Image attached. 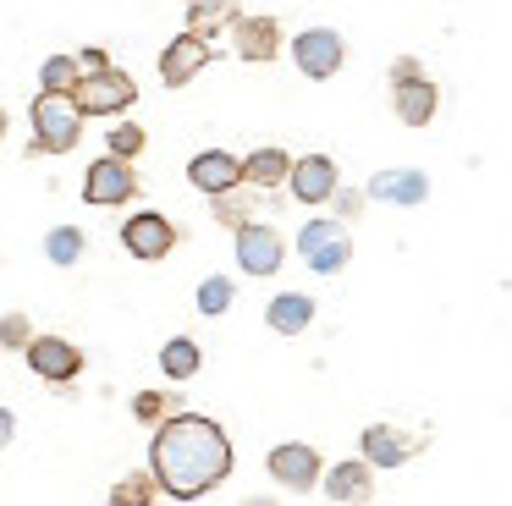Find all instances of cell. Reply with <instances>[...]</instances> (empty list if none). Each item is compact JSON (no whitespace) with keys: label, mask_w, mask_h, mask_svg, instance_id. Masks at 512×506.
<instances>
[{"label":"cell","mask_w":512,"mask_h":506,"mask_svg":"<svg viewBox=\"0 0 512 506\" xmlns=\"http://www.w3.org/2000/svg\"><path fill=\"white\" fill-rule=\"evenodd\" d=\"M149 468H155L160 490L171 501H199V495L221 490L226 473H232V440H226V429L215 418L182 407L149 440Z\"/></svg>","instance_id":"obj_1"},{"label":"cell","mask_w":512,"mask_h":506,"mask_svg":"<svg viewBox=\"0 0 512 506\" xmlns=\"http://www.w3.org/2000/svg\"><path fill=\"white\" fill-rule=\"evenodd\" d=\"M28 121H34V143H28V154H72L83 143V105L72 94H50V88H39L34 105H28Z\"/></svg>","instance_id":"obj_2"},{"label":"cell","mask_w":512,"mask_h":506,"mask_svg":"<svg viewBox=\"0 0 512 506\" xmlns=\"http://www.w3.org/2000/svg\"><path fill=\"white\" fill-rule=\"evenodd\" d=\"M298 259L309 264L314 275H336L353 264V237H347L342 220H309V226L298 231Z\"/></svg>","instance_id":"obj_3"},{"label":"cell","mask_w":512,"mask_h":506,"mask_svg":"<svg viewBox=\"0 0 512 506\" xmlns=\"http://www.w3.org/2000/svg\"><path fill=\"white\" fill-rule=\"evenodd\" d=\"M72 99L83 105V116H122V110H133L138 83L127 72H116V66H105V72H83Z\"/></svg>","instance_id":"obj_4"},{"label":"cell","mask_w":512,"mask_h":506,"mask_svg":"<svg viewBox=\"0 0 512 506\" xmlns=\"http://www.w3.org/2000/svg\"><path fill=\"white\" fill-rule=\"evenodd\" d=\"M127 198H138L133 160H122V154H100V160L83 171V204L111 209V204H127Z\"/></svg>","instance_id":"obj_5"},{"label":"cell","mask_w":512,"mask_h":506,"mask_svg":"<svg viewBox=\"0 0 512 506\" xmlns=\"http://www.w3.org/2000/svg\"><path fill=\"white\" fill-rule=\"evenodd\" d=\"M265 468H270V479L287 484L292 495H309L314 484H325V457L314 446H303V440H281L265 457Z\"/></svg>","instance_id":"obj_6"},{"label":"cell","mask_w":512,"mask_h":506,"mask_svg":"<svg viewBox=\"0 0 512 506\" xmlns=\"http://www.w3.org/2000/svg\"><path fill=\"white\" fill-rule=\"evenodd\" d=\"M430 446V429H397V424H369L364 435H358V451H364L375 468H402V462H413L419 451Z\"/></svg>","instance_id":"obj_7"},{"label":"cell","mask_w":512,"mask_h":506,"mask_svg":"<svg viewBox=\"0 0 512 506\" xmlns=\"http://www.w3.org/2000/svg\"><path fill=\"white\" fill-rule=\"evenodd\" d=\"M292 61H298V72L309 77V83H325V77L342 72L347 44L336 28H303L298 39H292Z\"/></svg>","instance_id":"obj_8"},{"label":"cell","mask_w":512,"mask_h":506,"mask_svg":"<svg viewBox=\"0 0 512 506\" xmlns=\"http://www.w3.org/2000/svg\"><path fill=\"white\" fill-rule=\"evenodd\" d=\"M122 248L133 253V259H144V264H160L171 248H177V226H171L166 215H155V209H138V215L122 220Z\"/></svg>","instance_id":"obj_9"},{"label":"cell","mask_w":512,"mask_h":506,"mask_svg":"<svg viewBox=\"0 0 512 506\" xmlns=\"http://www.w3.org/2000/svg\"><path fill=\"white\" fill-rule=\"evenodd\" d=\"M281 259H287V237H281L276 226L248 220V226L237 231V270L243 275H276Z\"/></svg>","instance_id":"obj_10"},{"label":"cell","mask_w":512,"mask_h":506,"mask_svg":"<svg viewBox=\"0 0 512 506\" xmlns=\"http://www.w3.org/2000/svg\"><path fill=\"white\" fill-rule=\"evenodd\" d=\"M210 61H215V50H210L204 33H177V39L160 50V83H166V88H188Z\"/></svg>","instance_id":"obj_11"},{"label":"cell","mask_w":512,"mask_h":506,"mask_svg":"<svg viewBox=\"0 0 512 506\" xmlns=\"http://www.w3.org/2000/svg\"><path fill=\"white\" fill-rule=\"evenodd\" d=\"M28 369L50 385H72L83 374V352L67 336H34L28 341Z\"/></svg>","instance_id":"obj_12"},{"label":"cell","mask_w":512,"mask_h":506,"mask_svg":"<svg viewBox=\"0 0 512 506\" xmlns=\"http://www.w3.org/2000/svg\"><path fill=\"white\" fill-rule=\"evenodd\" d=\"M325 495H331V506H369V495H375V462L364 451L353 462H331L325 468Z\"/></svg>","instance_id":"obj_13"},{"label":"cell","mask_w":512,"mask_h":506,"mask_svg":"<svg viewBox=\"0 0 512 506\" xmlns=\"http://www.w3.org/2000/svg\"><path fill=\"white\" fill-rule=\"evenodd\" d=\"M232 50L248 66H270L281 55V22L276 17H237L232 22Z\"/></svg>","instance_id":"obj_14"},{"label":"cell","mask_w":512,"mask_h":506,"mask_svg":"<svg viewBox=\"0 0 512 506\" xmlns=\"http://www.w3.org/2000/svg\"><path fill=\"white\" fill-rule=\"evenodd\" d=\"M188 182L199 187L204 198H221V193H232V187H243V160L226 154V149H204L188 160Z\"/></svg>","instance_id":"obj_15"},{"label":"cell","mask_w":512,"mask_h":506,"mask_svg":"<svg viewBox=\"0 0 512 506\" xmlns=\"http://www.w3.org/2000/svg\"><path fill=\"white\" fill-rule=\"evenodd\" d=\"M336 160L331 154H298V165H292V198L298 204H331L336 198Z\"/></svg>","instance_id":"obj_16"},{"label":"cell","mask_w":512,"mask_h":506,"mask_svg":"<svg viewBox=\"0 0 512 506\" xmlns=\"http://www.w3.org/2000/svg\"><path fill=\"white\" fill-rule=\"evenodd\" d=\"M369 198H380V204H397V209H413L430 198V176L424 171H408V165H391V171H375L364 187Z\"/></svg>","instance_id":"obj_17"},{"label":"cell","mask_w":512,"mask_h":506,"mask_svg":"<svg viewBox=\"0 0 512 506\" xmlns=\"http://www.w3.org/2000/svg\"><path fill=\"white\" fill-rule=\"evenodd\" d=\"M435 105H441V88L430 77H413V83H391V110H397L402 127H430Z\"/></svg>","instance_id":"obj_18"},{"label":"cell","mask_w":512,"mask_h":506,"mask_svg":"<svg viewBox=\"0 0 512 506\" xmlns=\"http://www.w3.org/2000/svg\"><path fill=\"white\" fill-rule=\"evenodd\" d=\"M265 325L276 330V336H303V330L314 325V297L303 292H276L265 303Z\"/></svg>","instance_id":"obj_19"},{"label":"cell","mask_w":512,"mask_h":506,"mask_svg":"<svg viewBox=\"0 0 512 506\" xmlns=\"http://www.w3.org/2000/svg\"><path fill=\"white\" fill-rule=\"evenodd\" d=\"M292 154L287 149H276V143H265V149H254L243 160V182L248 187H281V182H292Z\"/></svg>","instance_id":"obj_20"},{"label":"cell","mask_w":512,"mask_h":506,"mask_svg":"<svg viewBox=\"0 0 512 506\" xmlns=\"http://www.w3.org/2000/svg\"><path fill=\"white\" fill-rule=\"evenodd\" d=\"M160 374H166L171 385H188L193 374H204V347L193 336H171L166 347H160Z\"/></svg>","instance_id":"obj_21"},{"label":"cell","mask_w":512,"mask_h":506,"mask_svg":"<svg viewBox=\"0 0 512 506\" xmlns=\"http://www.w3.org/2000/svg\"><path fill=\"white\" fill-rule=\"evenodd\" d=\"M237 17H243L237 0H188V33H204V39H215L221 28H232Z\"/></svg>","instance_id":"obj_22"},{"label":"cell","mask_w":512,"mask_h":506,"mask_svg":"<svg viewBox=\"0 0 512 506\" xmlns=\"http://www.w3.org/2000/svg\"><path fill=\"white\" fill-rule=\"evenodd\" d=\"M83 55H45L39 61V88H50V94H72V88L83 83Z\"/></svg>","instance_id":"obj_23"},{"label":"cell","mask_w":512,"mask_h":506,"mask_svg":"<svg viewBox=\"0 0 512 506\" xmlns=\"http://www.w3.org/2000/svg\"><path fill=\"white\" fill-rule=\"evenodd\" d=\"M111 506H160V479H155V468L116 479V484H111Z\"/></svg>","instance_id":"obj_24"},{"label":"cell","mask_w":512,"mask_h":506,"mask_svg":"<svg viewBox=\"0 0 512 506\" xmlns=\"http://www.w3.org/2000/svg\"><path fill=\"white\" fill-rule=\"evenodd\" d=\"M177 413H182V402L171 391H138L133 396V418H138V424H149V429H160L166 418H177Z\"/></svg>","instance_id":"obj_25"},{"label":"cell","mask_w":512,"mask_h":506,"mask_svg":"<svg viewBox=\"0 0 512 506\" xmlns=\"http://www.w3.org/2000/svg\"><path fill=\"white\" fill-rule=\"evenodd\" d=\"M83 248H89V237H83L78 226H56L45 237V259L50 264H61V270H67V264H78L83 259Z\"/></svg>","instance_id":"obj_26"},{"label":"cell","mask_w":512,"mask_h":506,"mask_svg":"<svg viewBox=\"0 0 512 506\" xmlns=\"http://www.w3.org/2000/svg\"><path fill=\"white\" fill-rule=\"evenodd\" d=\"M232 297H237V286H232V275H204L199 281V292H193V303H199V314H226L232 308Z\"/></svg>","instance_id":"obj_27"},{"label":"cell","mask_w":512,"mask_h":506,"mask_svg":"<svg viewBox=\"0 0 512 506\" xmlns=\"http://www.w3.org/2000/svg\"><path fill=\"white\" fill-rule=\"evenodd\" d=\"M215 220H221V226L237 237V231H243L248 220H254V198H243L237 187H232V193H221V198H215Z\"/></svg>","instance_id":"obj_28"},{"label":"cell","mask_w":512,"mask_h":506,"mask_svg":"<svg viewBox=\"0 0 512 506\" xmlns=\"http://www.w3.org/2000/svg\"><path fill=\"white\" fill-rule=\"evenodd\" d=\"M144 143H149V132L138 127V121H116L111 138H105V149L122 154V160H133V154H144Z\"/></svg>","instance_id":"obj_29"},{"label":"cell","mask_w":512,"mask_h":506,"mask_svg":"<svg viewBox=\"0 0 512 506\" xmlns=\"http://www.w3.org/2000/svg\"><path fill=\"white\" fill-rule=\"evenodd\" d=\"M28 330H34V325H28L23 314H6V319H0V347H6V352H28V341H34Z\"/></svg>","instance_id":"obj_30"},{"label":"cell","mask_w":512,"mask_h":506,"mask_svg":"<svg viewBox=\"0 0 512 506\" xmlns=\"http://www.w3.org/2000/svg\"><path fill=\"white\" fill-rule=\"evenodd\" d=\"M364 198H369V193H358V187H336V198H331V204H336V220L364 215Z\"/></svg>","instance_id":"obj_31"},{"label":"cell","mask_w":512,"mask_h":506,"mask_svg":"<svg viewBox=\"0 0 512 506\" xmlns=\"http://www.w3.org/2000/svg\"><path fill=\"white\" fill-rule=\"evenodd\" d=\"M413 77H424V61L419 55H397L391 61V83H413Z\"/></svg>","instance_id":"obj_32"},{"label":"cell","mask_w":512,"mask_h":506,"mask_svg":"<svg viewBox=\"0 0 512 506\" xmlns=\"http://www.w3.org/2000/svg\"><path fill=\"white\" fill-rule=\"evenodd\" d=\"M83 55V66H89V72H105V66H111V55L105 50H78Z\"/></svg>","instance_id":"obj_33"},{"label":"cell","mask_w":512,"mask_h":506,"mask_svg":"<svg viewBox=\"0 0 512 506\" xmlns=\"http://www.w3.org/2000/svg\"><path fill=\"white\" fill-rule=\"evenodd\" d=\"M243 506H276V501H270V495H254V501H243Z\"/></svg>","instance_id":"obj_34"}]
</instances>
